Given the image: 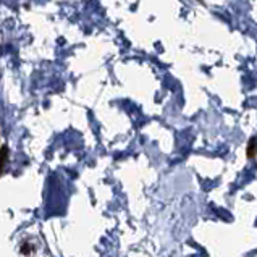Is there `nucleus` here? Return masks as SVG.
<instances>
[{
    "instance_id": "obj_3",
    "label": "nucleus",
    "mask_w": 257,
    "mask_h": 257,
    "mask_svg": "<svg viewBox=\"0 0 257 257\" xmlns=\"http://www.w3.org/2000/svg\"><path fill=\"white\" fill-rule=\"evenodd\" d=\"M20 252H21V254H33V252H34L33 244H29V243H23V244H21Z\"/></svg>"
},
{
    "instance_id": "obj_1",
    "label": "nucleus",
    "mask_w": 257,
    "mask_h": 257,
    "mask_svg": "<svg viewBox=\"0 0 257 257\" xmlns=\"http://www.w3.org/2000/svg\"><path fill=\"white\" fill-rule=\"evenodd\" d=\"M10 160V148L7 144L0 146V176L5 173V168Z\"/></svg>"
},
{
    "instance_id": "obj_2",
    "label": "nucleus",
    "mask_w": 257,
    "mask_h": 257,
    "mask_svg": "<svg viewBox=\"0 0 257 257\" xmlns=\"http://www.w3.org/2000/svg\"><path fill=\"white\" fill-rule=\"evenodd\" d=\"M246 157L247 159H255L257 157V138H251L246 148Z\"/></svg>"
}]
</instances>
